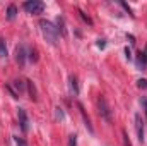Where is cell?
I'll use <instances>...</instances> for the list:
<instances>
[{
    "mask_svg": "<svg viewBox=\"0 0 147 146\" xmlns=\"http://www.w3.org/2000/svg\"><path fill=\"white\" fill-rule=\"evenodd\" d=\"M0 57H7V45L3 38H0Z\"/></svg>",
    "mask_w": 147,
    "mask_h": 146,
    "instance_id": "cell-13",
    "label": "cell"
},
{
    "mask_svg": "<svg viewBox=\"0 0 147 146\" xmlns=\"http://www.w3.org/2000/svg\"><path fill=\"white\" fill-rule=\"evenodd\" d=\"M29 59H31V60H33V62H36V60H38L36 50H31V52H29Z\"/></svg>",
    "mask_w": 147,
    "mask_h": 146,
    "instance_id": "cell-20",
    "label": "cell"
},
{
    "mask_svg": "<svg viewBox=\"0 0 147 146\" xmlns=\"http://www.w3.org/2000/svg\"><path fill=\"white\" fill-rule=\"evenodd\" d=\"M69 83H70V91H72L74 95L77 96V95H79V84H77V77H75L74 74H70V77H69Z\"/></svg>",
    "mask_w": 147,
    "mask_h": 146,
    "instance_id": "cell-10",
    "label": "cell"
},
{
    "mask_svg": "<svg viewBox=\"0 0 147 146\" xmlns=\"http://www.w3.org/2000/svg\"><path fill=\"white\" fill-rule=\"evenodd\" d=\"M142 107L146 108V117H147V98H142Z\"/></svg>",
    "mask_w": 147,
    "mask_h": 146,
    "instance_id": "cell-24",
    "label": "cell"
},
{
    "mask_svg": "<svg viewBox=\"0 0 147 146\" xmlns=\"http://www.w3.org/2000/svg\"><path fill=\"white\" fill-rule=\"evenodd\" d=\"M17 117H19L21 131H22V132H28V131H29V119H28L26 110H24V108H17Z\"/></svg>",
    "mask_w": 147,
    "mask_h": 146,
    "instance_id": "cell-5",
    "label": "cell"
},
{
    "mask_svg": "<svg viewBox=\"0 0 147 146\" xmlns=\"http://www.w3.org/2000/svg\"><path fill=\"white\" fill-rule=\"evenodd\" d=\"M39 28H41V33L43 36L46 38V41H50L51 45H57L58 41V31H57V26L46 19H41L39 21Z\"/></svg>",
    "mask_w": 147,
    "mask_h": 146,
    "instance_id": "cell-1",
    "label": "cell"
},
{
    "mask_svg": "<svg viewBox=\"0 0 147 146\" xmlns=\"http://www.w3.org/2000/svg\"><path fill=\"white\" fill-rule=\"evenodd\" d=\"M120 5H121V7H123V9H125V10H127V12H128V14H130V16H132V17H134V14H132V9H130V7H128V5H127V3H125V2H121V3H120Z\"/></svg>",
    "mask_w": 147,
    "mask_h": 146,
    "instance_id": "cell-21",
    "label": "cell"
},
{
    "mask_svg": "<svg viewBox=\"0 0 147 146\" xmlns=\"http://www.w3.org/2000/svg\"><path fill=\"white\" fill-rule=\"evenodd\" d=\"M98 46H99V48H105V46H106V41H105V40H98Z\"/></svg>",
    "mask_w": 147,
    "mask_h": 146,
    "instance_id": "cell-22",
    "label": "cell"
},
{
    "mask_svg": "<svg viewBox=\"0 0 147 146\" xmlns=\"http://www.w3.org/2000/svg\"><path fill=\"white\" fill-rule=\"evenodd\" d=\"M16 14H17V7L16 5H9V9H7V19H16Z\"/></svg>",
    "mask_w": 147,
    "mask_h": 146,
    "instance_id": "cell-11",
    "label": "cell"
},
{
    "mask_svg": "<svg viewBox=\"0 0 147 146\" xmlns=\"http://www.w3.org/2000/svg\"><path fill=\"white\" fill-rule=\"evenodd\" d=\"M144 53H146V59H147V46H146V50H144Z\"/></svg>",
    "mask_w": 147,
    "mask_h": 146,
    "instance_id": "cell-26",
    "label": "cell"
},
{
    "mask_svg": "<svg viewBox=\"0 0 147 146\" xmlns=\"http://www.w3.org/2000/svg\"><path fill=\"white\" fill-rule=\"evenodd\" d=\"M24 10L29 12V14H41L45 10V3L39 2V0H29V2H24Z\"/></svg>",
    "mask_w": 147,
    "mask_h": 146,
    "instance_id": "cell-3",
    "label": "cell"
},
{
    "mask_svg": "<svg viewBox=\"0 0 147 146\" xmlns=\"http://www.w3.org/2000/svg\"><path fill=\"white\" fill-rule=\"evenodd\" d=\"M125 55H127V59H128V60L132 59V52H130V48H128V46L125 48Z\"/></svg>",
    "mask_w": 147,
    "mask_h": 146,
    "instance_id": "cell-23",
    "label": "cell"
},
{
    "mask_svg": "<svg viewBox=\"0 0 147 146\" xmlns=\"http://www.w3.org/2000/svg\"><path fill=\"white\" fill-rule=\"evenodd\" d=\"M127 38H128V40H130V43H135V38L132 36V35H130V36H127Z\"/></svg>",
    "mask_w": 147,
    "mask_h": 146,
    "instance_id": "cell-25",
    "label": "cell"
},
{
    "mask_svg": "<svg viewBox=\"0 0 147 146\" xmlns=\"http://www.w3.org/2000/svg\"><path fill=\"white\" fill-rule=\"evenodd\" d=\"M79 14H80V17H82V19H84V21H86V23H87L89 26H92V19H91V17H89V16H87L86 12H82V10H79Z\"/></svg>",
    "mask_w": 147,
    "mask_h": 146,
    "instance_id": "cell-14",
    "label": "cell"
},
{
    "mask_svg": "<svg viewBox=\"0 0 147 146\" xmlns=\"http://www.w3.org/2000/svg\"><path fill=\"white\" fill-rule=\"evenodd\" d=\"M26 86H28V89H29V95H31V98H33V100H36V88H34L33 81H26Z\"/></svg>",
    "mask_w": 147,
    "mask_h": 146,
    "instance_id": "cell-12",
    "label": "cell"
},
{
    "mask_svg": "<svg viewBox=\"0 0 147 146\" xmlns=\"http://www.w3.org/2000/svg\"><path fill=\"white\" fill-rule=\"evenodd\" d=\"M16 60L19 62V65H24V62H26V48H24V45H19L16 48Z\"/></svg>",
    "mask_w": 147,
    "mask_h": 146,
    "instance_id": "cell-7",
    "label": "cell"
},
{
    "mask_svg": "<svg viewBox=\"0 0 147 146\" xmlns=\"http://www.w3.org/2000/svg\"><path fill=\"white\" fill-rule=\"evenodd\" d=\"M55 26H57V31H58L62 36H63V38L67 36V28H65V21H63V17H57Z\"/></svg>",
    "mask_w": 147,
    "mask_h": 146,
    "instance_id": "cell-9",
    "label": "cell"
},
{
    "mask_svg": "<svg viewBox=\"0 0 147 146\" xmlns=\"http://www.w3.org/2000/svg\"><path fill=\"white\" fill-rule=\"evenodd\" d=\"M77 108H79V112H80V115H82V119H84L86 127L89 129V132H94V127H92V124H91L89 115H87V113H86V110H84V105H82V103H77Z\"/></svg>",
    "mask_w": 147,
    "mask_h": 146,
    "instance_id": "cell-6",
    "label": "cell"
},
{
    "mask_svg": "<svg viewBox=\"0 0 147 146\" xmlns=\"http://www.w3.org/2000/svg\"><path fill=\"white\" fill-rule=\"evenodd\" d=\"M98 110H99V115H101V119H105L106 122H111V120H113L111 108H110V105H108V102H106V98H105L103 95L98 98Z\"/></svg>",
    "mask_w": 147,
    "mask_h": 146,
    "instance_id": "cell-2",
    "label": "cell"
},
{
    "mask_svg": "<svg viewBox=\"0 0 147 146\" xmlns=\"http://www.w3.org/2000/svg\"><path fill=\"white\" fill-rule=\"evenodd\" d=\"M14 141H16V146H28V143H26L22 138H17V136H16V138H14Z\"/></svg>",
    "mask_w": 147,
    "mask_h": 146,
    "instance_id": "cell-16",
    "label": "cell"
},
{
    "mask_svg": "<svg viewBox=\"0 0 147 146\" xmlns=\"http://www.w3.org/2000/svg\"><path fill=\"white\" fill-rule=\"evenodd\" d=\"M57 119H60V120H62V119H63V117H65V115H63V110L60 108V107H57Z\"/></svg>",
    "mask_w": 147,
    "mask_h": 146,
    "instance_id": "cell-19",
    "label": "cell"
},
{
    "mask_svg": "<svg viewBox=\"0 0 147 146\" xmlns=\"http://www.w3.org/2000/svg\"><path fill=\"white\" fill-rule=\"evenodd\" d=\"M137 67L140 69V71H146L147 67V59H146V53L140 50V52H137Z\"/></svg>",
    "mask_w": 147,
    "mask_h": 146,
    "instance_id": "cell-8",
    "label": "cell"
},
{
    "mask_svg": "<svg viewBox=\"0 0 147 146\" xmlns=\"http://www.w3.org/2000/svg\"><path fill=\"white\" fill-rule=\"evenodd\" d=\"M135 131H137V138L140 143H144L146 139V131H144V119L140 113H135Z\"/></svg>",
    "mask_w": 147,
    "mask_h": 146,
    "instance_id": "cell-4",
    "label": "cell"
},
{
    "mask_svg": "<svg viewBox=\"0 0 147 146\" xmlns=\"http://www.w3.org/2000/svg\"><path fill=\"white\" fill-rule=\"evenodd\" d=\"M121 136H123V146H132L130 139H128V134H127V131H123V132H121Z\"/></svg>",
    "mask_w": 147,
    "mask_h": 146,
    "instance_id": "cell-15",
    "label": "cell"
},
{
    "mask_svg": "<svg viewBox=\"0 0 147 146\" xmlns=\"http://www.w3.org/2000/svg\"><path fill=\"white\" fill-rule=\"evenodd\" d=\"M137 86H139V88H144V89H147V79H139V81H137Z\"/></svg>",
    "mask_w": 147,
    "mask_h": 146,
    "instance_id": "cell-18",
    "label": "cell"
},
{
    "mask_svg": "<svg viewBox=\"0 0 147 146\" xmlns=\"http://www.w3.org/2000/svg\"><path fill=\"white\" fill-rule=\"evenodd\" d=\"M69 146H77V136L70 134V139H69Z\"/></svg>",
    "mask_w": 147,
    "mask_h": 146,
    "instance_id": "cell-17",
    "label": "cell"
}]
</instances>
